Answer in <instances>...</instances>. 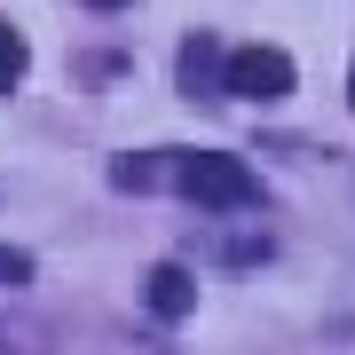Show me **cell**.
<instances>
[{"label": "cell", "instance_id": "277c9868", "mask_svg": "<svg viewBox=\"0 0 355 355\" xmlns=\"http://www.w3.org/2000/svg\"><path fill=\"white\" fill-rule=\"evenodd\" d=\"M198 253H214V261H268V229L253 221V229H205V237H198Z\"/></svg>", "mask_w": 355, "mask_h": 355}, {"label": "cell", "instance_id": "3957f363", "mask_svg": "<svg viewBox=\"0 0 355 355\" xmlns=\"http://www.w3.org/2000/svg\"><path fill=\"white\" fill-rule=\"evenodd\" d=\"M142 300H150V316H158V324H182V316L198 308V277H190L182 261H158V268H150V292H142Z\"/></svg>", "mask_w": 355, "mask_h": 355}, {"label": "cell", "instance_id": "6da1fadb", "mask_svg": "<svg viewBox=\"0 0 355 355\" xmlns=\"http://www.w3.org/2000/svg\"><path fill=\"white\" fill-rule=\"evenodd\" d=\"M174 190L205 205V214H253L261 205V174L245 158H229V150H182L174 158Z\"/></svg>", "mask_w": 355, "mask_h": 355}, {"label": "cell", "instance_id": "8992f818", "mask_svg": "<svg viewBox=\"0 0 355 355\" xmlns=\"http://www.w3.org/2000/svg\"><path fill=\"white\" fill-rule=\"evenodd\" d=\"M24 64H32V48H24V32H16L8 16H0V95H8L16 79H24Z\"/></svg>", "mask_w": 355, "mask_h": 355}, {"label": "cell", "instance_id": "52a82bcc", "mask_svg": "<svg viewBox=\"0 0 355 355\" xmlns=\"http://www.w3.org/2000/svg\"><path fill=\"white\" fill-rule=\"evenodd\" d=\"M0 284H32V253H16V245H0Z\"/></svg>", "mask_w": 355, "mask_h": 355}, {"label": "cell", "instance_id": "7a4b0ae2", "mask_svg": "<svg viewBox=\"0 0 355 355\" xmlns=\"http://www.w3.org/2000/svg\"><path fill=\"white\" fill-rule=\"evenodd\" d=\"M292 55L284 48H229L221 55V95H237V103H284L292 95Z\"/></svg>", "mask_w": 355, "mask_h": 355}, {"label": "cell", "instance_id": "9c48e42d", "mask_svg": "<svg viewBox=\"0 0 355 355\" xmlns=\"http://www.w3.org/2000/svg\"><path fill=\"white\" fill-rule=\"evenodd\" d=\"M347 103H355V64H347Z\"/></svg>", "mask_w": 355, "mask_h": 355}, {"label": "cell", "instance_id": "5b68a950", "mask_svg": "<svg viewBox=\"0 0 355 355\" xmlns=\"http://www.w3.org/2000/svg\"><path fill=\"white\" fill-rule=\"evenodd\" d=\"M182 87H190V95H205V87H221V48H214V40H190V48H182Z\"/></svg>", "mask_w": 355, "mask_h": 355}, {"label": "cell", "instance_id": "ba28073f", "mask_svg": "<svg viewBox=\"0 0 355 355\" xmlns=\"http://www.w3.org/2000/svg\"><path fill=\"white\" fill-rule=\"evenodd\" d=\"M87 8H103V16H111V8H127V0H87Z\"/></svg>", "mask_w": 355, "mask_h": 355}]
</instances>
